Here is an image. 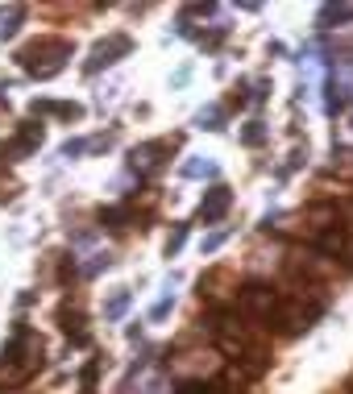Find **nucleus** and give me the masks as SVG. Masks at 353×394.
<instances>
[{"mask_svg": "<svg viewBox=\"0 0 353 394\" xmlns=\"http://www.w3.org/2000/svg\"><path fill=\"white\" fill-rule=\"evenodd\" d=\"M125 50H129V38H113L108 46H96V54H91L88 71H100V67H108V63H117L113 54H125Z\"/></svg>", "mask_w": 353, "mask_h": 394, "instance_id": "f257e3e1", "label": "nucleus"}, {"mask_svg": "<svg viewBox=\"0 0 353 394\" xmlns=\"http://www.w3.org/2000/svg\"><path fill=\"white\" fill-rule=\"evenodd\" d=\"M224 208H229V191H224V187H217V191H212V199H208V204L200 208V216L212 220V216H221Z\"/></svg>", "mask_w": 353, "mask_h": 394, "instance_id": "f03ea898", "label": "nucleus"}]
</instances>
